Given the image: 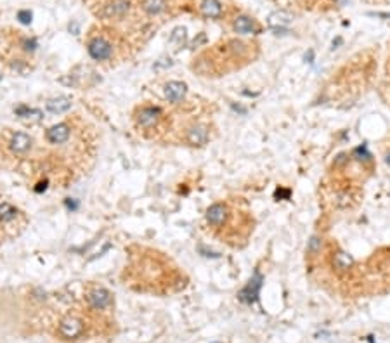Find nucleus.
Instances as JSON below:
<instances>
[{"instance_id":"9b49d317","label":"nucleus","mask_w":390,"mask_h":343,"mask_svg":"<svg viewBox=\"0 0 390 343\" xmlns=\"http://www.w3.org/2000/svg\"><path fill=\"white\" fill-rule=\"evenodd\" d=\"M129 0H109L104 5V16L106 17H122L129 12Z\"/></svg>"},{"instance_id":"a878e982","label":"nucleus","mask_w":390,"mask_h":343,"mask_svg":"<svg viewBox=\"0 0 390 343\" xmlns=\"http://www.w3.org/2000/svg\"><path fill=\"white\" fill-rule=\"evenodd\" d=\"M45 187H47V182H43V184H42V182H40V184H38V187H36V192H40V191H45Z\"/></svg>"},{"instance_id":"f257e3e1","label":"nucleus","mask_w":390,"mask_h":343,"mask_svg":"<svg viewBox=\"0 0 390 343\" xmlns=\"http://www.w3.org/2000/svg\"><path fill=\"white\" fill-rule=\"evenodd\" d=\"M262 281H264L262 274L255 272L253 277H251V279L248 281V284H246V286L238 293V298H239V302H241V304L251 305V304H255V302L258 300V293H260Z\"/></svg>"},{"instance_id":"5701e85b","label":"nucleus","mask_w":390,"mask_h":343,"mask_svg":"<svg viewBox=\"0 0 390 343\" xmlns=\"http://www.w3.org/2000/svg\"><path fill=\"white\" fill-rule=\"evenodd\" d=\"M184 36H186V30H184V28H177V30L174 31V35L170 36V40H172V42H174V40H177V38H184Z\"/></svg>"},{"instance_id":"b1692460","label":"nucleus","mask_w":390,"mask_h":343,"mask_svg":"<svg viewBox=\"0 0 390 343\" xmlns=\"http://www.w3.org/2000/svg\"><path fill=\"white\" fill-rule=\"evenodd\" d=\"M24 45H26V47H24L26 50H33L35 45H36V42H35V40H24Z\"/></svg>"},{"instance_id":"6ab92c4d","label":"nucleus","mask_w":390,"mask_h":343,"mask_svg":"<svg viewBox=\"0 0 390 343\" xmlns=\"http://www.w3.org/2000/svg\"><path fill=\"white\" fill-rule=\"evenodd\" d=\"M321 248H323V239H321L319 236H312L307 243V251L311 255H318L321 251Z\"/></svg>"},{"instance_id":"39448f33","label":"nucleus","mask_w":390,"mask_h":343,"mask_svg":"<svg viewBox=\"0 0 390 343\" xmlns=\"http://www.w3.org/2000/svg\"><path fill=\"white\" fill-rule=\"evenodd\" d=\"M111 302H113L111 293L108 290H104V288H96V290H92L89 293V304L94 309H99V310L108 309L111 305Z\"/></svg>"},{"instance_id":"0eeeda50","label":"nucleus","mask_w":390,"mask_h":343,"mask_svg":"<svg viewBox=\"0 0 390 343\" xmlns=\"http://www.w3.org/2000/svg\"><path fill=\"white\" fill-rule=\"evenodd\" d=\"M227 218V206L222 203H215L206 210V222L213 227H220Z\"/></svg>"},{"instance_id":"20e7f679","label":"nucleus","mask_w":390,"mask_h":343,"mask_svg":"<svg viewBox=\"0 0 390 343\" xmlns=\"http://www.w3.org/2000/svg\"><path fill=\"white\" fill-rule=\"evenodd\" d=\"M82 331H83V324H82V321L76 319V317H66V319H63L59 324L61 337L68 338V340H73V338L80 337Z\"/></svg>"},{"instance_id":"4468645a","label":"nucleus","mask_w":390,"mask_h":343,"mask_svg":"<svg viewBox=\"0 0 390 343\" xmlns=\"http://www.w3.org/2000/svg\"><path fill=\"white\" fill-rule=\"evenodd\" d=\"M352 265H354V258H352L349 253H345V251H337V253L333 255V267L338 269L340 272L349 271Z\"/></svg>"},{"instance_id":"bb28decb","label":"nucleus","mask_w":390,"mask_h":343,"mask_svg":"<svg viewBox=\"0 0 390 343\" xmlns=\"http://www.w3.org/2000/svg\"><path fill=\"white\" fill-rule=\"evenodd\" d=\"M66 205L70 206V208H73V210L76 208V203H75V201H66Z\"/></svg>"},{"instance_id":"c85d7f7f","label":"nucleus","mask_w":390,"mask_h":343,"mask_svg":"<svg viewBox=\"0 0 390 343\" xmlns=\"http://www.w3.org/2000/svg\"><path fill=\"white\" fill-rule=\"evenodd\" d=\"M212 343H218V342H212Z\"/></svg>"},{"instance_id":"aec40b11","label":"nucleus","mask_w":390,"mask_h":343,"mask_svg":"<svg viewBox=\"0 0 390 343\" xmlns=\"http://www.w3.org/2000/svg\"><path fill=\"white\" fill-rule=\"evenodd\" d=\"M354 156L357 160H359V162H363V160H364V162H368V160L371 158V155L368 153L366 146H359V148H356L354 149Z\"/></svg>"},{"instance_id":"4be33fe9","label":"nucleus","mask_w":390,"mask_h":343,"mask_svg":"<svg viewBox=\"0 0 390 343\" xmlns=\"http://www.w3.org/2000/svg\"><path fill=\"white\" fill-rule=\"evenodd\" d=\"M290 194H291L290 189H281V187H279L278 191H276V198H284V199H288V198H290Z\"/></svg>"},{"instance_id":"2eb2a0df","label":"nucleus","mask_w":390,"mask_h":343,"mask_svg":"<svg viewBox=\"0 0 390 343\" xmlns=\"http://www.w3.org/2000/svg\"><path fill=\"white\" fill-rule=\"evenodd\" d=\"M45 108L50 113H64L71 108V99L70 97H54V99L47 101Z\"/></svg>"},{"instance_id":"f3484780","label":"nucleus","mask_w":390,"mask_h":343,"mask_svg":"<svg viewBox=\"0 0 390 343\" xmlns=\"http://www.w3.org/2000/svg\"><path fill=\"white\" fill-rule=\"evenodd\" d=\"M165 7H167V0H144L142 2V9L148 14H151V16L165 10Z\"/></svg>"},{"instance_id":"ddd939ff","label":"nucleus","mask_w":390,"mask_h":343,"mask_svg":"<svg viewBox=\"0 0 390 343\" xmlns=\"http://www.w3.org/2000/svg\"><path fill=\"white\" fill-rule=\"evenodd\" d=\"M199 10L205 17H218L222 14V5L218 0H203L201 5H199Z\"/></svg>"},{"instance_id":"a211bd4d","label":"nucleus","mask_w":390,"mask_h":343,"mask_svg":"<svg viewBox=\"0 0 390 343\" xmlns=\"http://www.w3.org/2000/svg\"><path fill=\"white\" fill-rule=\"evenodd\" d=\"M16 215H17V210L12 205H9V203H2L0 205V220L2 222L12 220V218H16Z\"/></svg>"},{"instance_id":"9d476101","label":"nucleus","mask_w":390,"mask_h":343,"mask_svg":"<svg viewBox=\"0 0 390 343\" xmlns=\"http://www.w3.org/2000/svg\"><path fill=\"white\" fill-rule=\"evenodd\" d=\"M208 129H206L205 125H195L191 127V129L188 130V134H186V141L189 142L191 146H203L208 142Z\"/></svg>"},{"instance_id":"f03ea898","label":"nucleus","mask_w":390,"mask_h":343,"mask_svg":"<svg viewBox=\"0 0 390 343\" xmlns=\"http://www.w3.org/2000/svg\"><path fill=\"white\" fill-rule=\"evenodd\" d=\"M87 50H89V56L96 61H104V59H109L113 54V47L108 40L104 38H92L87 45Z\"/></svg>"},{"instance_id":"dca6fc26","label":"nucleus","mask_w":390,"mask_h":343,"mask_svg":"<svg viewBox=\"0 0 390 343\" xmlns=\"http://www.w3.org/2000/svg\"><path fill=\"white\" fill-rule=\"evenodd\" d=\"M291 21H293V16H291V14L284 12V10H278V12L269 16L267 23H269V26L276 30V28H283V26H286V24H290Z\"/></svg>"},{"instance_id":"cd10ccee","label":"nucleus","mask_w":390,"mask_h":343,"mask_svg":"<svg viewBox=\"0 0 390 343\" xmlns=\"http://www.w3.org/2000/svg\"><path fill=\"white\" fill-rule=\"evenodd\" d=\"M387 163H389V165H390V155H387Z\"/></svg>"},{"instance_id":"423d86ee","label":"nucleus","mask_w":390,"mask_h":343,"mask_svg":"<svg viewBox=\"0 0 390 343\" xmlns=\"http://www.w3.org/2000/svg\"><path fill=\"white\" fill-rule=\"evenodd\" d=\"M188 94V85L184 82H177V80H172L165 85V97L170 101V103H179L182 101Z\"/></svg>"},{"instance_id":"6e6552de","label":"nucleus","mask_w":390,"mask_h":343,"mask_svg":"<svg viewBox=\"0 0 390 343\" xmlns=\"http://www.w3.org/2000/svg\"><path fill=\"white\" fill-rule=\"evenodd\" d=\"M232 28H234L236 33H241V35L258 33V31H260V26L257 24V21L250 16H238L234 19Z\"/></svg>"},{"instance_id":"1a4fd4ad","label":"nucleus","mask_w":390,"mask_h":343,"mask_svg":"<svg viewBox=\"0 0 390 343\" xmlns=\"http://www.w3.org/2000/svg\"><path fill=\"white\" fill-rule=\"evenodd\" d=\"M68 137H70V127L66 123H57L45 132V139L50 144H63L68 141Z\"/></svg>"},{"instance_id":"7ed1b4c3","label":"nucleus","mask_w":390,"mask_h":343,"mask_svg":"<svg viewBox=\"0 0 390 343\" xmlns=\"http://www.w3.org/2000/svg\"><path fill=\"white\" fill-rule=\"evenodd\" d=\"M160 118H162V109L155 108V106H144L137 113V123L144 129L155 127L160 122Z\"/></svg>"},{"instance_id":"412c9836","label":"nucleus","mask_w":390,"mask_h":343,"mask_svg":"<svg viewBox=\"0 0 390 343\" xmlns=\"http://www.w3.org/2000/svg\"><path fill=\"white\" fill-rule=\"evenodd\" d=\"M31 17H33V14H31V10H28V9H23L17 12V19H19V23H23V24H30Z\"/></svg>"},{"instance_id":"393cba45","label":"nucleus","mask_w":390,"mask_h":343,"mask_svg":"<svg viewBox=\"0 0 390 343\" xmlns=\"http://www.w3.org/2000/svg\"><path fill=\"white\" fill-rule=\"evenodd\" d=\"M370 16H378V17H390L389 12H371Z\"/></svg>"},{"instance_id":"f8f14e48","label":"nucleus","mask_w":390,"mask_h":343,"mask_svg":"<svg viewBox=\"0 0 390 343\" xmlns=\"http://www.w3.org/2000/svg\"><path fill=\"white\" fill-rule=\"evenodd\" d=\"M10 149H12L14 153H26L31 149V137L26 136V134L23 132H16L12 136V139H10Z\"/></svg>"}]
</instances>
